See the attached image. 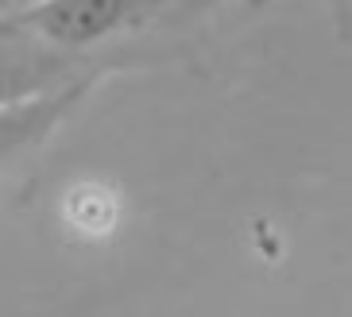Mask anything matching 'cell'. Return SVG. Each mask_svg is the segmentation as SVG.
Here are the masks:
<instances>
[{
	"instance_id": "1",
	"label": "cell",
	"mask_w": 352,
	"mask_h": 317,
	"mask_svg": "<svg viewBox=\"0 0 352 317\" xmlns=\"http://www.w3.org/2000/svg\"><path fill=\"white\" fill-rule=\"evenodd\" d=\"M89 78H97V70L85 58L54 51L23 23V4L0 16V109L70 89Z\"/></svg>"
},
{
	"instance_id": "2",
	"label": "cell",
	"mask_w": 352,
	"mask_h": 317,
	"mask_svg": "<svg viewBox=\"0 0 352 317\" xmlns=\"http://www.w3.org/2000/svg\"><path fill=\"white\" fill-rule=\"evenodd\" d=\"M155 12L159 4H140V0H39V4H23V23L54 51L82 58V51L135 23H147Z\"/></svg>"
},
{
	"instance_id": "3",
	"label": "cell",
	"mask_w": 352,
	"mask_h": 317,
	"mask_svg": "<svg viewBox=\"0 0 352 317\" xmlns=\"http://www.w3.org/2000/svg\"><path fill=\"white\" fill-rule=\"evenodd\" d=\"M94 82L97 78L78 82L70 89L47 93V97H35V101L12 105V109H0V174L8 171V166H16L28 151H35L85 101V93L94 89Z\"/></svg>"
},
{
	"instance_id": "4",
	"label": "cell",
	"mask_w": 352,
	"mask_h": 317,
	"mask_svg": "<svg viewBox=\"0 0 352 317\" xmlns=\"http://www.w3.org/2000/svg\"><path fill=\"white\" fill-rule=\"evenodd\" d=\"M16 8V0H0V16H4V12H12Z\"/></svg>"
}]
</instances>
